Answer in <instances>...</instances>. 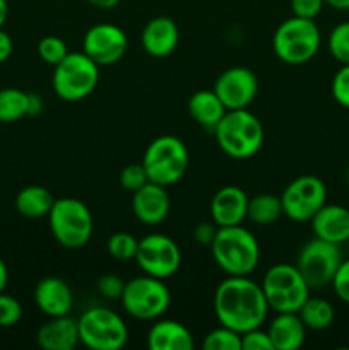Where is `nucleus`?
Instances as JSON below:
<instances>
[{"label":"nucleus","instance_id":"ddd939ff","mask_svg":"<svg viewBox=\"0 0 349 350\" xmlns=\"http://www.w3.org/2000/svg\"><path fill=\"white\" fill-rule=\"evenodd\" d=\"M284 215L294 222H310L327 204V187L313 174H303L291 181L281 193Z\"/></svg>","mask_w":349,"mask_h":350},{"label":"nucleus","instance_id":"393cba45","mask_svg":"<svg viewBox=\"0 0 349 350\" xmlns=\"http://www.w3.org/2000/svg\"><path fill=\"white\" fill-rule=\"evenodd\" d=\"M55 204V197L48 188L40 185L24 187L16 197V208L26 219H43L48 217L51 207Z\"/></svg>","mask_w":349,"mask_h":350},{"label":"nucleus","instance_id":"4c0bfd02","mask_svg":"<svg viewBox=\"0 0 349 350\" xmlns=\"http://www.w3.org/2000/svg\"><path fill=\"white\" fill-rule=\"evenodd\" d=\"M289 5L293 16L315 21L324 10L325 0H289Z\"/></svg>","mask_w":349,"mask_h":350},{"label":"nucleus","instance_id":"37998d69","mask_svg":"<svg viewBox=\"0 0 349 350\" xmlns=\"http://www.w3.org/2000/svg\"><path fill=\"white\" fill-rule=\"evenodd\" d=\"M88 3H91L92 7L101 10H109L113 7H116L120 3V0H88Z\"/></svg>","mask_w":349,"mask_h":350},{"label":"nucleus","instance_id":"4468645a","mask_svg":"<svg viewBox=\"0 0 349 350\" xmlns=\"http://www.w3.org/2000/svg\"><path fill=\"white\" fill-rule=\"evenodd\" d=\"M129 50L125 31L112 23L94 24L82 40V51L99 67H109L122 60Z\"/></svg>","mask_w":349,"mask_h":350},{"label":"nucleus","instance_id":"2eb2a0df","mask_svg":"<svg viewBox=\"0 0 349 350\" xmlns=\"http://www.w3.org/2000/svg\"><path fill=\"white\" fill-rule=\"evenodd\" d=\"M214 92L226 109L248 108L259 92V79L246 67L226 68L214 82Z\"/></svg>","mask_w":349,"mask_h":350},{"label":"nucleus","instance_id":"5701e85b","mask_svg":"<svg viewBox=\"0 0 349 350\" xmlns=\"http://www.w3.org/2000/svg\"><path fill=\"white\" fill-rule=\"evenodd\" d=\"M274 350H298L307 338V327L298 313H276L267 328Z\"/></svg>","mask_w":349,"mask_h":350},{"label":"nucleus","instance_id":"a18cd8bd","mask_svg":"<svg viewBox=\"0 0 349 350\" xmlns=\"http://www.w3.org/2000/svg\"><path fill=\"white\" fill-rule=\"evenodd\" d=\"M325 5L335 10H349V0H325Z\"/></svg>","mask_w":349,"mask_h":350},{"label":"nucleus","instance_id":"6e6552de","mask_svg":"<svg viewBox=\"0 0 349 350\" xmlns=\"http://www.w3.org/2000/svg\"><path fill=\"white\" fill-rule=\"evenodd\" d=\"M99 82V65L84 51H68L67 57L53 67L51 85L62 101H82L94 92Z\"/></svg>","mask_w":349,"mask_h":350},{"label":"nucleus","instance_id":"423d86ee","mask_svg":"<svg viewBox=\"0 0 349 350\" xmlns=\"http://www.w3.org/2000/svg\"><path fill=\"white\" fill-rule=\"evenodd\" d=\"M269 310L274 313H298L310 296V286L296 265L277 263L263 273L260 284Z\"/></svg>","mask_w":349,"mask_h":350},{"label":"nucleus","instance_id":"473e14b6","mask_svg":"<svg viewBox=\"0 0 349 350\" xmlns=\"http://www.w3.org/2000/svg\"><path fill=\"white\" fill-rule=\"evenodd\" d=\"M23 318V306L14 296L0 293V328H10Z\"/></svg>","mask_w":349,"mask_h":350},{"label":"nucleus","instance_id":"39448f33","mask_svg":"<svg viewBox=\"0 0 349 350\" xmlns=\"http://www.w3.org/2000/svg\"><path fill=\"white\" fill-rule=\"evenodd\" d=\"M48 224L53 238L67 250L82 248L91 239L94 221L88 205L79 198H55L48 214Z\"/></svg>","mask_w":349,"mask_h":350},{"label":"nucleus","instance_id":"bb28decb","mask_svg":"<svg viewBox=\"0 0 349 350\" xmlns=\"http://www.w3.org/2000/svg\"><path fill=\"white\" fill-rule=\"evenodd\" d=\"M284 215L281 197L272 193H260L248 198V211L246 219L257 226H269L279 221Z\"/></svg>","mask_w":349,"mask_h":350},{"label":"nucleus","instance_id":"6ab92c4d","mask_svg":"<svg viewBox=\"0 0 349 350\" xmlns=\"http://www.w3.org/2000/svg\"><path fill=\"white\" fill-rule=\"evenodd\" d=\"M34 304L48 318L70 314L74 294L70 286L60 277H44L34 287Z\"/></svg>","mask_w":349,"mask_h":350},{"label":"nucleus","instance_id":"0eeeda50","mask_svg":"<svg viewBox=\"0 0 349 350\" xmlns=\"http://www.w3.org/2000/svg\"><path fill=\"white\" fill-rule=\"evenodd\" d=\"M188 149L174 135H161L147 146L142 157V166L149 181L161 187H173L188 170Z\"/></svg>","mask_w":349,"mask_h":350},{"label":"nucleus","instance_id":"1a4fd4ad","mask_svg":"<svg viewBox=\"0 0 349 350\" xmlns=\"http://www.w3.org/2000/svg\"><path fill=\"white\" fill-rule=\"evenodd\" d=\"M79 340L91 350H120L129 340L123 318L105 306L89 308L77 320Z\"/></svg>","mask_w":349,"mask_h":350},{"label":"nucleus","instance_id":"20e7f679","mask_svg":"<svg viewBox=\"0 0 349 350\" xmlns=\"http://www.w3.org/2000/svg\"><path fill=\"white\" fill-rule=\"evenodd\" d=\"M322 33L317 23L303 17H289L277 26L272 36L276 57L287 65L308 64L318 53Z\"/></svg>","mask_w":349,"mask_h":350},{"label":"nucleus","instance_id":"2f4dec72","mask_svg":"<svg viewBox=\"0 0 349 350\" xmlns=\"http://www.w3.org/2000/svg\"><path fill=\"white\" fill-rule=\"evenodd\" d=\"M68 53V46L60 36H43L38 41V55H40L41 60L44 64L55 67L57 64H60Z\"/></svg>","mask_w":349,"mask_h":350},{"label":"nucleus","instance_id":"f257e3e1","mask_svg":"<svg viewBox=\"0 0 349 350\" xmlns=\"http://www.w3.org/2000/svg\"><path fill=\"white\" fill-rule=\"evenodd\" d=\"M214 313L219 323L245 334L262 327L269 314V304L255 280L248 275H228L216 287Z\"/></svg>","mask_w":349,"mask_h":350},{"label":"nucleus","instance_id":"a878e982","mask_svg":"<svg viewBox=\"0 0 349 350\" xmlns=\"http://www.w3.org/2000/svg\"><path fill=\"white\" fill-rule=\"evenodd\" d=\"M301 321L305 323L307 330L322 332L327 330L335 320V310L327 299L324 297H311L305 301L303 306L298 311Z\"/></svg>","mask_w":349,"mask_h":350},{"label":"nucleus","instance_id":"9b49d317","mask_svg":"<svg viewBox=\"0 0 349 350\" xmlns=\"http://www.w3.org/2000/svg\"><path fill=\"white\" fill-rule=\"evenodd\" d=\"M342 260L344 258H342L341 246L313 238L300 250L294 265L298 267L310 289H322L331 286Z\"/></svg>","mask_w":349,"mask_h":350},{"label":"nucleus","instance_id":"f3484780","mask_svg":"<svg viewBox=\"0 0 349 350\" xmlns=\"http://www.w3.org/2000/svg\"><path fill=\"white\" fill-rule=\"evenodd\" d=\"M132 195V211L137 221L146 226H157L166 221L171 211V200L166 187L149 181Z\"/></svg>","mask_w":349,"mask_h":350},{"label":"nucleus","instance_id":"f03ea898","mask_svg":"<svg viewBox=\"0 0 349 350\" xmlns=\"http://www.w3.org/2000/svg\"><path fill=\"white\" fill-rule=\"evenodd\" d=\"M216 265L226 275H250L259 267L260 245L252 231L240 226L219 228L212 245Z\"/></svg>","mask_w":349,"mask_h":350},{"label":"nucleus","instance_id":"cd10ccee","mask_svg":"<svg viewBox=\"0 0 349 350\" xmlns=\"http://www.w3.org/2000/svg\"><path fill=\"white\" fill-rule=\"evenodd\" d=\"M29 92L17 88L0 89V123H14L27 116Z\"/></svg>","mask_w":349,"mask_h":350},{"label":"nucleus","instance_id":"f704fd0d","mask_svg":"<svg viewBox=\"0 0 349 350\" xmlns=\"http://www.w3.org/2000/svg\"><path fill=\"white\" fill-rule=\"evenodd\" d=\"M331 92L334 101L342 108L349 109V65H341L332 77Z\"/></svg>","mask_w":349,"mask_h":350},{"label":"nucleus","instance_id":"49530a36","mask_svg":"<svg viewBox=\"0 0 349 350\" xmlns=\"http://www.w3.org/2000/svg\"><path fill=\"white\" fill-rule=\"evenodd\" d=\"M7 17H9V3L7 0H0V29L7 23Z\"/></svg>","mask_w":349,"mask_h":350},{"label":"nucleus","instance_id":"c85d7f7f","mask_svg":"<svg viewBox=\"0 0 349 350\" xmlns=\"http://www.w3.org/2000/svg\"><path fill=\"white\" fill-rule=\"evenodd\" d=\"M202 347L205 350H242V334L219 325L205 335Z\"/></svg>","mask_w":349,"mask_h":350},{"label":"nucleus","instance_id":"f8f14e48","mask_svg":"<svg viewBox=\"0 0 349 350\" xmlns=\"http://www.w3.org/2000/svg\"><path fill=\"white\" fill-rule=\"evenodd\" d=\"M135 263L142 273L156 279H170L181 265L180 246L166 234L151 232L139 239L135 253Z\"/></svg>","mask_w":349,"mask_h":350},{"label":"nucleus","instance_id":"72a5a7b5","mask_svg":"<svg viewBox=\"0 0 349 350\" xmlns=\"http://www.w3.org/2000/svg\"><path fill=\"white\" fill-rule=\"evenodd\" d=\"M146 183H149V178H147L146 167L142 166V163L129 164L120 173V185L123 190L130 191V193H135Z\"/></svg>","mask_w":349,"mask_h":350},{"label":"nucleus","instance_id":"ea45409f","mask_svg":"<svg viewBox=\"0 0 349 350\" xmlns=\"http://www.w3.org/2000/svg\"><path fill=\"white\" fill-rule=\"evenodd\" d=\"M218 226L212 221L207 222H198L194 229V239L202 246H211L212 241L216 238V232H218Z\"/></svg>","mask_w":349,"mask_h":350},{"label":"nucleus","instance_id":"aec40b11","mask_svg":"<svg viewBox=\"0 0 349 350\" xmlns=\"http://www.w3.org/2000/svg\"><path fill=\"white\" fill-rule=\"evenodd\" d=\"M36 342L43 350H74L81 344L77 320L70 314L48 318L38 328Z\"/></svg>","mask_w":349,"mask_h":350},{"label":"nucleus","instance_id":"c03bdc74","mask_svg":"<svg viewBox=\"0 0 349 350\" xmlns=\"http://www.w3.org/2000/svg\"><path fill=\"white\" fill-rule=\"evenodd\" d=\"M7 282H9V270H7L5 262L0 258V293H3V291H5Z\"/></svg>","mask_w":349,"mask_h":350},{"label":"nucleus","instance_id":"58836bf2","mask_svg":"<svg viewBox=\"0 0 349 350\" xmlns=\"http://www.w3.org/2000/svg\"><path fill=\"white\" fill-rule=\"evenodd\" d=\"M331 286L332 289H334L335 296H337L342 303L349 304V258L342 260L337 272H335L334 279H332Z\"/></svg>","mask_w":349,"mask_h":350},{"label":"nucleus","instance_id":"e433bc0d","mask_svg":"<svg viewBox=\"0 0 349 350\" xmlns=\"http://www.w3.org/2000/svg\"><path fill=\"white\" fill-rule=\"evenodd\" d=\"M242 350H274V347L267 330L259 327L242 334Z\"/></svg>","mask_w":349,"mask_h":350},{"label":"nucleus","instance_id":"c756f323","mask_svg":"<svg viewBox=\"0 0 349 350\" xmlns=\"http://www.w3.org/2000/svg\"><path fill=\"white\" fill-rule=\"evenodd\" d=\"M137 246H139V239L125 231H118L112 234L108 243H106V248H108L112 258L118 260V262H129V260L135 258Z\"/></svg>","mask_w":349,"mask_h":350},{"label":"nucleus","instance_id":"7c9ffc66","mask_svg":"<svg viewBox=\"0 0 349 350\" xmlns=\"http://www.w3.org/2000/svg\"><path fill=\"white\" fill-rule=\"evenodd\" d=\"M327 48L341 65H349V21L332 27L327 38Z\"/></svg>","mask_w":349,"mask_h":350},{"label":"nucleus","instance_id":"c9c22d12","mask_svg":"<svg viewBox=\"0 0 349 350\" xmlns=\"http://www.w3.org/2000/svg\"><path fill=\"white\" fill-rule=\"evenodd\" d=\"M125 280L115 273H105L98 279V293L108 301H120Z\"/></svg>","mask_w":349,"mask_h":350},{"label":"nucleus","instance_id":"b1692460","mask_svg":"<svg viewBox=\"0 0 349 350\" xmlns=\"http://www.w3.org/2000/svg\"><path fill=\"white\" fill-rule=\"evenodd\" d=\"M187 108L192 120L197 125H201L202 129L209 130V132H214L218 123L221 122V118L228 111L221 99H219V96L214 92V89L195 91L188 99Z\"/></svg>","mask_w":349,"mask_h":350},{"label":"nucleus","instance_id":"79ce46f5","mask_svg":"<svg viewBox=\"0 0 349 350\" xmlns=\"http://www.w3.org/2000/svg\"><path fill=\"white\" fill-rule=\"evenodd\" d=\"M43 111V99L41 96L29 92V105H27V116H38Z\"/></svg>","mask_w":349,"mask_h":350},{"label":"nucleus","instance_id":"a211bd4d","mask_svg":"<svg viewBox=\"0 0 349 350\" xmlns=\"http://www.w3.org/2000/svg\"><path fill=\"white\" fill-rule=\"evenodd\" d=\"M180 29L171 17H153L140 33V44L147 55L154 58H166L178 48Z\"/></svg>","mask_w":349,"mask_h":350},{"label":"nucleus","instance_id":"9d476101","mask_svg":"<svg viewBox=\"0 0 349 350\" xmlns=\"http://www.w3.org/2000/svg\"><path fill=\"white\" fill-rule=\"evenodd\" d=\"M120 303L129 317L139 321H154L170 308L171 293L163 280L144 273L125 282Z\"/></svg>","mask_w":349,"mask_h":350},{"label":"nucleus","instance_id":"7ed1b4c3","mask_svg":"<svg viewBox=\"0 0 349 350\" xmlns=\"http://www.w3.org/2000/svg\"><path fill=\"white\" fill-rule=\"evenodd\" d=\"M212 133L222 152L233 159L255 156L263 144L262 122L248 108L228 109Z\"/></svg>","mask_w":349,"mask_h":350},{"label":"nucleus","instance_id":"a19ab883","mask_svg":"<svg viewBox=\"0 0 349 350\" xmlns=\"http://www.w3.org/2000/svg\"><path fill=\"white\" fill-rule=\"evenodd\" d=\"M12 50H14L12 38L9 36V33L0 29V64L9 60L10 55H12Z\"/></svg>","mask_w":349,"mask_h":350},{"label":"nucleus","instance_id":"412c9836","mask_svg":"<svg viewBox=\"0 0 349 350\" xmlns=\"http://www.w3.org/2000/svg\"><path fill=\"white\" fill-rule=\"evenodd\" d=\"M315 238L341 246L349 241V208L337 204H325L311 217Z\"/></svg>","mask_w":349,"mask_h":350},{"label":"nucleus","instance_id":"4be33fe9","mask_svg":"<svg viewBox=\"0 0 349 350\" xmlns=\"http://www.w3.org/2000/svg\"><path fill=\"white\" fill-rule=\"evenodd\" d=\"M147 347L151 350H194L192 332L174 320H154L147 334Z\"/></svg>","mask_w":349,"mask_h":350},{"label":"nucleus","instance_id":"dca6fc26","mask_svg":"<svg viewBox=\"0 0 349 350\" xmlns=\"http://www.w3.org/2000/svg\"><path fill=\"white\" fill-rule=\"evenodd\" d=\"M248 195L243 191V188L236 185L219 188L212 197L209 212H211V221L218 228H229V226H240L246 219L248 211Z\"/></svg>","mask_w":349,"mask_h":350},{"label":"nucleus","instance_id":"de8ad7c7","mask_svg":"<svg viewBox=\"0 0 349 350\" xmlns=\"http://www.w3.org/2000/svg\"><path fill=\"white\" fill-rule=\"evenodd\" d=\"M346 180H348V185H349V171H348V174H346Z\"/></svg>","mask_w":349,"mask_h":350}]
</instances>
